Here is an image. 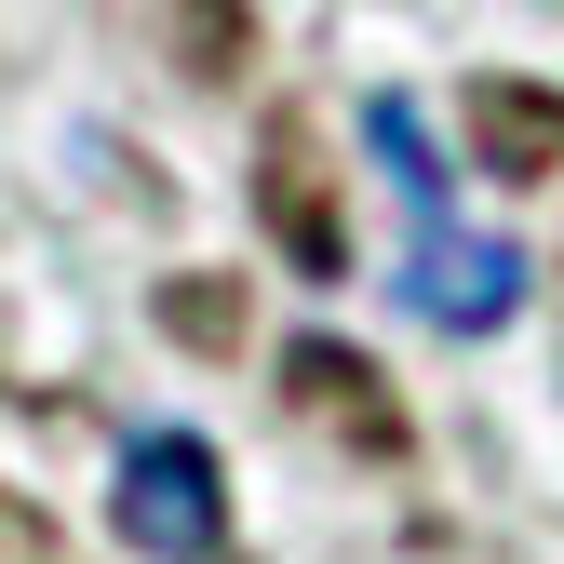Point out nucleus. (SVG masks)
Masks as SVG:
<instances>
[{
    "instance_id": "obj_1",
    "label": "nucleus",
    "mask_w": 564,
    "mask_h": 564,
    "mask_svg": "<svg viewBox=\"0 0 564 564\" xmlns=\"http://www.w3.org/2000/svg\"><path fill=\"white\" fill-rule=\"evenodd\" d=\"M121 538L149 551V564H216L229 551V484H216V444H188V431H149L121 457Z\"/></svg>"
},
{
    "instance_id": "obj_2",
    "label": "nucleus",
    "mask_w": 564,
    "mask_h": 564,
    "mask_svg": "<svg viewBox=\"0 0 564 564\" xmlns=\"http://www.w3.org/2000/svg\"><path fill=\"white\" fill-rule=\"evenodd\" d=\"M390 296L431 323V336H498V323L524 310V256H511V242H457V229H444V202H431V216L403 229Z\"/></svg>"
},
{
    "instance_id": "obj_3",
    "label": "nucleus",
    "mask_w": 564,
    "mask_h": 564,
    "mask_svg": "<svg viewBox=\"0 0 564 564\" xmlns=\"http://www.w3.org/2000/svg\"><path fill=\"white\" fill-rule=\"evenodd\" d=\"M470 149H484V175H511V188L564 175V95H538V82H470Z\"/></svg>"
},
{
    "instance_id": "obj_4",
    "label": "nucleus",
    "mask_w": 564,
    "mask_h": 564,
    "mask_svg": "<svg viewBox=\"0 0 564 564\" xmlns=\"http://www.w3.org/2000/svg\"><path fill=\"white\" fill-rule=\"evenodd\" d=\"M269 216H282V256H296L310 282H336V216H323V162H310V134H296V121L269 134Z\"/></svg>"
},
{
    "instance_id": "obj_5",
    "label": "nucleus",
    "mask_w": 564,
    "mask_h": 564,
    "mask_svg": "<svg viewBox=\"0 0 564 564\" xmlns=\"http://www.w3.org/2000/svg\"><path fill=\"white\" fill-rule=\"evenodd\" d=\"M282 377H296V403H310V416H336V431H364V444H403V416H390V390H377L364 364H349V349H323V336H310V349H296V364H282Z\"/></svg>"
},
{
    "instance_id": "obj_6",
    "label": "nucleus",
    "mask_w": 564,
    "mask_h": 564,
    "mask_svg": "<svg viewBox=\"0 0 564 564\" xmlns=\"http://www.w3.org/2000/svg\"><path fill=\"white\" fill-rule=\"evenodd\" d=\"M364 134H377V162L403 188V216H431L444 202V149H431V121H416V95H364Z\"/></svg>"
}]
</instances>
